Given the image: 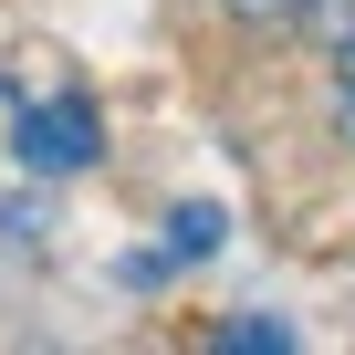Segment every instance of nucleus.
<instances>
[{
  "instance_id": "2",
  "label": "nucleus",
  "mask_w": 355,
  "mask_h": 355,
  "mask_svg": "<svg viewBox=\"0 0 355 355\" xmlns=\"http://www.w3.org/2000/svg\"><path fill=\"white\" fill-rule=\"evenodd\" d=\"M209 251H220V209H209V199L167 209V251H157V261H209Z\"/></svg>"
},
{
  "instance_id": "5",
  "label": "nucleus",
  "mask_w": 355,
  "mask_h": 355,
  "mask_svg": "<svg viewBox=\"0 0 355 355\" xmlns=\"http://www.w3.org/2000/svg\"><path fill=\"white\" fill-rule=\"evenodd\" d=\"M334 136H345V146H355V84H345V94H334Z\"/></svg>"
},
{
  "instance_id": "1",
  "label": "nucleus",
  "mask_w": 355,
  "mask_h": 355,
  "mask_svg": "<svg viewBox=\"0 0 355 355\" xmlns=\"http://www.w3.org/2000/svg\"><path fill=\"white\" fill-rule=\"evenodd\" d=\"M11 157H21L32 178H84V167H105V105H94L84 84L21 94V115H11Z\"/></svg>"
},
{
  "instance_id": "3",
  "label": "nucleus",
  "mask_w": 355,
  "mask_h": 355,
  "mask_svg": "<svg viewBox=\"0 0 355 355\" xmlns=\"http://www.w3.org/2000/svg\"><path fill=\"white\" fill-rule=\"evenodd\" d=\"M251 345H261V355H293L303 334H293V324H272V313H261V324H220V355H251Z\"/></svg>"
},
{
  "instance_id": "4",
  "label": "nucleus",
  "mask_w": 355,
  "mask_h": 355,
  "mask_svg": "<svg viewBox=\"0 0 355 355\" xmlns=\"http://www.w3.org/2000/svg\"><path fill=\"white\" fill-rule=\"evenodd\" d=\"M220 11H241V21H303V0H220Z\"/></svg>"
}]
</instances>
